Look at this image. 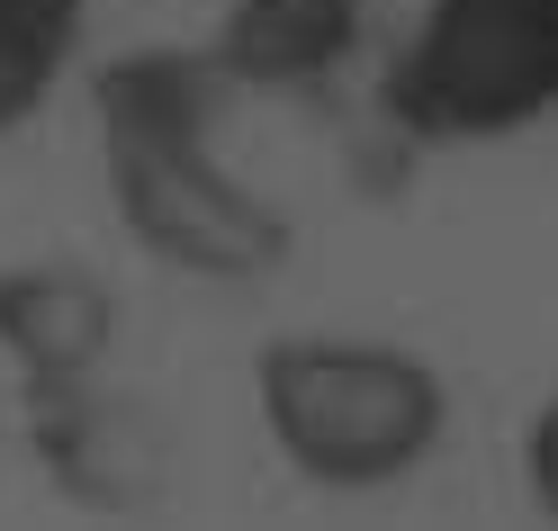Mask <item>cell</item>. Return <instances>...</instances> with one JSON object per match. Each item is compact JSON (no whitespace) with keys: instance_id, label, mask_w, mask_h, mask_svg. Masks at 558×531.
I'll use <instances>...</instances> for the list:
<instances>
[{"instance_id":"6da1fadb","label":"cell","mask_w":558,"mask_h":531,"mask_svg":"<svg viewBox=\"0 0 558 531\" xmlns=\"http://www.w3.org/2000/svg\"><path fill=\"white\" fill-rule=\"evenodd\" d=\"M270 397H279V433L298 442V459H316L333 478L397 469V459H414V442H424V423H433L424 378L397 370V361H369V351H306V361H279Z\"/></svg>"},{"instance_id":"7a4b0ae2","label":"cell","mask_w":558,"mask_h":531,"mask_svg":"<svg viewBox=\"0 0 558 531\" xmlns=\"http://www.w3.org/2000/svg\"><path fill=\"white\" fill-rule=\"evenodd\" d=\"M405 90L433 118H505L558 90V0H450L433 10Z\"/></svg>"}]
</instances>
